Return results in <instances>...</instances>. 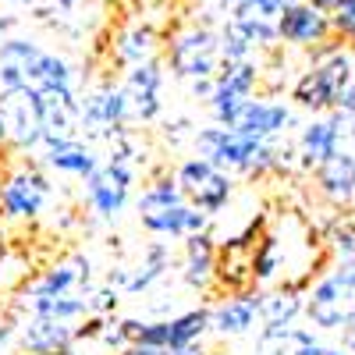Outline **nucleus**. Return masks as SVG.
Listing matches in <instances>:
<instances>
[{"mask_svg":"<svg viewBox=\"0 0 355 355\" xmlns=\"http://www.w3.org/2000/svg\"><path fill=\"white\" fill-rule=\"evenodd\" d=\"M15 28V18H0V33H11Z\"/></svg>","mask_w":355,"mask_h":355,"instance_id":"nucleus-42","label":"nucleus"},{"mask_svg":"<svg viewBox=\"0 0 355 355\" xmlns=\"http://www.w3.org/2000/svg\"><path fill=\"white\" fill-rule=\"evenodd\" d=\"M171 259H174L171 242H150V245H146V252H142V266H139V270H132L125 291H128V295L150 291V288L171 270Z\"/></svg>","mask_w":355,"mask_h":355,"instance_id":"nucleus-24","label":"nucleus"},{"mask_svg":"<svg viewBox=\"0 0 355 355\" xmlns=\"http://www.w3.org/2000/svg\"><path fill=\"white\" fill-rule=\"evenodd\" d=\"M178 202H189V199H185V192H182V185H178V178H174V174H160V178H153V182L142 189V196L135 199L139 214L167 210V206H178Z\"/></svg>","mask_w":355,"mask_h":355,"instance_id":"nucleus-27","label":"nucleus"},{"mask_svg":"<svg viewBox=\"0 0 355 355\" xmlns=\"http://www.w3.org/2000/svg\"><path fill=\"white\" fill-rule=\"evenodd\" d=\"M320 338H316V331H309V327H291V352L295 348H309V345H316Z\"/></svg>","mask_w":355,"mask_h":355,"instance_id":"nucleus-34","label":"nucleus"},{"mask_svg":"<svg viewBox=\"0 0 355 355\" xmlns=\"http://www.w3.org/2000/svg\"><path fill=\"white\" fill-rule=\"evenodd\" d=\"M117 355H164L160 348H150V345H128V348H121Z\"/></svg>","mask_w":355,"mask_h":355,"instance_id":"nucleus-38","label":"nucleus"},{"mask_svg":"<svg viewBox=\"0 0 355 355\" xmlns=\"http://www.w3.org/2000/svg\"><path fill=\"white\" fill-rule=\"evenodd\" d=\"M348 82H352V61H348L345 50H338L331 57H323V61L309 64L299 78H295L291 100L309 114H331Z\"/></svg>","mask_w":355,"mask_h":355,"instance_id":"nucleus-2","label":"nucleus"},{"mask_svg":"<svg viewBox=\"0 0 355 355\" xmlns=\"http://www.w3.org/2000/svg\"><path fill=\"white\" fill-rule=\"evenodd\" d=\"M50 192H53L50 178L33 164H21L18 171H11L4 178V185H0V210L11 220H36L43 214Z\"/></svg>","mask_w":355,"mask_h":355,"instance_id":"nucleus-7","label":"nucleus"},{"mask_svg":"<svg viewBox=\"0 0 355 355\" xmlns=\"http://www.w3.org/2000/svg\"><path fill=\"white\" fill-rule=\"evenodd\" d=\"M117 302H121V288H114V284H103V288L89 291V313H93V316L117 313Z\"/></svg>","mask_w":355,"mask_h":355,"instance_id":"nucleus-30","label":"nucleus"},{"mask_svg":"<svg viewBox=\"0 0 355 355\" xmlns=\"http://www.w3.org/2000/svg\"><path fill=\"white\" fill-rule=\"evenodd\" d=\"M75 345V323L50 320V316H33L21 327V348L25 352H57Z\"/></svg>","mask_w":355,"mask_h":355,"instance_id":"nucleus-23","label":"nucleus"},{"mask_svg":"<svg viewBox=\"0 0 355 355\" xmlns=\"http://www.w3.org/2000/svg\"><path fill=\"white\" fill-rule=\"evenodd\" d=\"M345 338H348V348H352V352H355V327H352V331H348V334H345Z\"/></svg>","mask_w":355,"mask_h":355,"instance_id":"nucleus-44","label":"nucleus"},{"mask_svg":"<svg viewBox=\"0 0 355 355\" xmlns=\"http://www.w3.org/2000/svg\"><path fill=\"white\" fill-rule=\"evenodd\" d=\"M25 355H78V352H75V345H68V348H57V352H25Z\"/></svg>","mask_w":355,"mask_h":355,"instance_id":"nucleus-40","label":"nucleus"},{"mask_svg":"<svg viewBox=\"0 0 355 355\" xmlns=\"http://www.w3.org/2000/svg\"><path fill=\"white\" fill-rule=\"evenodd\" d=\"M331 28L334 36L355 43V0H338V8L331 11Z\"/></svg>","mask_w":355,"mask_h":355,"instance_id":"nucleus-31","label":"nucleus"},{"mask_svg":"<svg viewBox=\"0 0 355 355\" xmlns=\"http://www.w3.org/2000/svg\"><path fill=\"white\" fill-rule=\"evenodd\" d=\"M234 132H242L249 139H259V142H274L284 128H291V110L288 103L281 100H270V96H252L239 117H234Z\"/></svg>","mask_w":355,"mask_h":355,"instance_id":"nucleus-13","label":"nucleus"},{"mask_svg":"<svg viewBox=\"0 0 355 355\" xmlns=\"http://www.w3.org/2000/svg\"><path fill=\"white\" fill-rule=\"evenodd\" d=\"M157 50H160V40L153 33V25L135 21V25H128V28L117 33L114 61L125 64V68H135V64H146V61H157Z\"/></svg>","mask_w":355,"mask_h":355,"instance_id":"nucleus-21","label":"nucleus"},{"mask_svg":"<svg viewBox=\"0 0 355 355\" xmlns=\"http://www.w3.org/2000/svg\"><path fill=\"white\" fill-rule=\"evenodd\" d=\"M345 128H348V121L338 110H331V117H313V121L299 132V164L316 171L323 160H331L341 150Z\"/></svg>","mask_w":355,"mask_h":355,"instance_id":"nucleus-14","label":"nucleus"},{"mask_svg":"<svg viewBox=\"0 0 355 355\" xmlns=\"http://www.w3.org/2000/svg\"><path fill=\"white\" fill-rule=\"evenodd\" d=\"M89 277H93V263H89L82 252H75L64 263H53L50 270H43L40 281L28 284V302L33 299H53V295H71V291H93L89 288Z\"/></svg>","mask_w":355,"mask_h":355,"instance_id":"nucleus-16","label":"nucleus"},{"mask_svg":"<svg viewBox=\"0 0 355 355\" xmlns=\"http://www.w3.org/2000/svg\"><path fill=\"white\" fill-rule=\"evenodd\" d=\"M263 78V68L256 61H242V64H220V71L214 75V96H210V114L214 125L231 128L239 110L256 96V85Z\"/></svg>","mask_w":355,"mask_h":355,"instance_id":"nucleus-5","label":"nucleus"},{"mask_svg":"<svg viewBox=\"0 0 355 355\" xmlns=\"http://www.w3.org/2000/svg\"><path fill=\"white\" fill-rule=\"evenodd\" d=\"M291 0H242V4H234L227 11V18H242V21H274L284 15V8Z\"/></svg>","mask_w":355,"mask_h":355,"instance_id":"nucleus-29","label":"nucleus"},{"mask_svg":"<svg viewBox=\"0 0 355 355\" xmlns=\"http://www.w3.org/2000/svg\"><path fill=\"white\" fill-rule=\"evenodd\" d=\"M345 121H355V82H348L345 85V93L338 96V107H334Z\"/></svg>","mask_w":355,"mask_h":355,"instance_id":"nucleus-33","label":"nucleus"},{"mask_svg":"<svg viewBox=\"0 0 355 355\" xmlns=\"http://www.w3.org/2000/svg\"><path fill=\"white\" fill-rule=\"evenodd\" d=\"M281 263H284V242L277 234H263L252 249V281L256 284H270L281 274Z\"/></svg>","mask_w":355,"mask_h":355,"instance_id":"nucleus-28","label":"nucleus"},{"mask_svg":"<svg viewBox=\"0 0 355 355\" xmlns=\"http://www.w3.org/2000/svg\"><path fill=\"white\" fill-rule=\"evenodd\" d=\"M192 146H196V157L210 160L217 171H239V174H252L256 167V157L263 150L259 139H249L234 128H224V125H206V128H196L192 135Z\"/></svg>","mask_w":355,"mask_h":355,"instance_id":"nucleus-4","label":"nucleus"},{"mask_svg":"<svg viewBox=\"0 0 355 355\" xmlns=\"http://www.w3.org/2000/svg\"><path fill=\"white\" fill-rule=\"evenodd\" d=\"M46 50L25 36H0V93L28 89Z\"/></svg>","mask_w":355,"mask_h":355,"instance_id":"nucleus-11","label":"nucleus"},{"mask_svg":"<svg viewBox=\"0 0 355 355\" xmlns=\"http://www.w3.org/2000/svg\"><path fill=\"white\" fill-rule=\"evenodd\" d=\"M259 306H263V291L259 284L249 288V291H239V295H227L224 302H217L210 309V331L220 334V338H242L256 327L259 320Z\"/></svg>","mask_w":355,"mask_h":355,"instance_id":"nucleus-15","label":"nucleus"},{"mask_svg":"<svg viewBox=\"0 0 355 355\" xmlns=\"http://www.w3.org/2000/svg\"><path fill=\"white\" fill-rule=\"evenodd\" d=\"M231 196H234V182H231V174L227 171H210V178L196 189V192H189V202L196 206V210H202L206 217H214V214H220L224 206L231 202Z\"/></svg>","mask_w":355,"mask_h":355,"instance_id":"nucleus-25","label":"nucleus"},{"mask_svg":"<svg viewBox=\"0 0 355 355\" xmlns=\"http://www.w3.org/2000/svg\"><path fill=\"white\" fill-rule=\"evenodd\" d=\"M8 4H33V0H8Z\"/></svg>","mask_w":355,"mask_h":355,"instance_id":"nucleus-45","label":"nucleus"},{"mask_svg":"<svg viewBox=\"0 0 355 355\" xmlns=\"http://www.w3.org/2000/svg\"><path fill=\"white\" fill-rule=\"evenodd\" d=\"M0 117L8 125V142L15 150H36L43 146V110L33 89L0 93Z\"/></svg>","mask_w":355,"mask_h":355,"instance_id":"nucleus-8","label":"nucleus"},{"mask_svg":"<svg viewBox=\"0 0 355 355\" xmlns=\"http://www.w3.org/2000/svg\"><path fill=\"white\" fill-rule=\"evenodd\" d=\"M139 220L153 239H189V234H199L210 224V217L202 210H196L192 202H178V206H167V210L139 214Z\"/></svg>","mask_w":355,"mask_h":355,"instance_id":"nucleus-18","label":"nucleus"},{"mask_svg":"<svg viewBox=\"0 0 355 355\" xmlns=\"http://www.w3.org/2000/svg\"><path fill=\"white\" fill-rule=\"evenodd\" d=\"M33 316H50V320H64V323H82L89 316V295H53V299H33L28 302Z\"/></svg>","mask_w":355,"mask_h":355,"instance_id":"nucleus-26","label":"nucleus"},{"mask_svg":"<svg viewBox=\"0 0 355 355\" xmlns=\"http://www.w3.org/2000/svg\"><path fill=\"white\" fill-rule=\"evenodd\" d=\"M46 167L57 174H68V178H85L100 171V160L93 153V146L82 142V139H64L46 150Z\"/></svg>","mask_w":355,"mask_h":355,"instance_id":"nucleus-22","label":"nucleus"},{"mask_svg":"<svg viewBox=\"0 0 355 355\" xmlns=\"http://www.w3.org/2000/svg\"><path fill=\"white\" fill-rule=\"evenodd\" d=\"M132 121V103H128V93L125 85H114V82H103L100 89L85 93L82 100V117L78 125L93 135H114L117 128H125Z\"/></svg>","mask_w":355,"mask_h":355,"instance_id":"nucleus-9","label":"nucleus"},{"mask_svg":"<svg viewBox=\"0 0 355 355\" xmlns=\"http://www.w3.org/2000/svg\"><path fill=\"white\" fill-rule=\"evenodd\" d=\"M291 355H345V352L334 348V345H320V341H316V345H309V348H295Z\"/></svg>","mask_w":355,"mask_h":355,"instance_id":"nucleus-36","label":"nucleus"},{"mask_svg":"<svg viewBox=\"0 0 355 355\" xmlns=\"http://www.w3.org/2000/svg\"><path fill=\"white\" fill-rule=\"evenodd\" d=\"M164 355H206V345H202V341H192V345H178V348H167Z\"/></svg>","mask_w":355,"mask_h":355,"instance_id":"nucleus-37","label":"nucleus"},{"mask_svg":"<svg viewBox=\"0 0 355 355\" xmlns=\"http://www.w3.org/2000/svg\"><path fill=\"white\" fill-rule=\"evenodd\" d=\"M189 89H192V96H199V100L210 103V96H214V78H196V82H189Z\"/></svg>","mask_w":355,"mask_h":355,"instance_id":"nucleus-35","label":"nucleus"},{"mask_svg":"<svg viewBox=\"0 0 355 355\" xmlns=\"http://www.w3.org/2000/svg\"><path fill=\"white\" fill-rule=\"evenodd\" d=\"M313 182L323 199H331L334 206H348L355 199V153L338 150L331 160H323L313 171Z\"/></svg>","mask_w":355,"mask_h":355,"instance_id":"nucleus-19","label":"nucleus"},{"mask_svg":"<svg viewBox=\"0 0 355 355\" xmlns=\"http://www.w3.org/2000/svg\"><path fill=\"white\" fill-rule=\"evenodd\" d=\"M167 64L178 78H214L220 71V33L210 25H189L167 43Z\"/></svg>","mask_w":355,"mask_h":355,"instance_id":"nucleus-3","label":"nucleus"},{"mask_svg":"<svg viewBox=\"0 0 355 355\" xmlns=\"http://www.w3.org/2000/svg\"><path fill=\"white\" fill-rule=\"evenodd\" d=\"M331 15L316 11L309 0L302 4V0H291V4L284 8V15L277 18V36L281 43L288 46H302V50H313L320 43L331 40Z\"/></svg>","mask_w":355,"mask_h":355,"instance_id":"nucleus-10","label":"nucleus"},{"mask_svg":"<svg viewBox=\"0 0 355 355\" xmlns=\"http://www.w3.org/2000/svg\"><path fill=\"white\" fill-rule=\"evenodd\" d=\"M182 281L192 291H206L217 281V239L210 231H199V234H189V239H185Z\"/></svg>","mask_w":355,"mask_h":355,"instance_id":"nucleus-17","label":"nucleus"},{"mask_svg":"<svg viewBox=\"0 0 355 355\" xmlns=\"http://www.w3.org/2000/svg\"><path fill=\"white\" fill-rule=\"evenodd\" d=\"M306 316L320 331L355 327V259H338L306 295Z\"/></svg>","mask_w":355,"mask_h":355,"instance_id":"nucleus-1","label":"nucleus"},{"mask_svg":"<svg viewBox=\"0 0 355 355\" xmlns=\"http://www.w3.org/2000/svg\"><path fill=\"white\" fill-rule=\"evenodd\" d=\"M309 4H313L316 11H323V15H331V11L338 8V0H309Z\"/></svg>","mask_w":355,"mask_h":355,"instance_id":"nucleus-39","label":"nucleus"},{"mask_svg":"<svg viewBox=\"0 0 355 355\" xmlns=\"http://www.w3.org/2000/svg\"><path fill=\"white\" fill-rule=\"evenodd\" d=\"M0 146H8V125H4V117H0Z\"/></svg>","mask_w":355,"mask_h":355,"instance_id":"nucleus-43","label":"nucleus"},{"mask_svg":"<svg viewBox=\"0 0 355 355\" xmlns=\"http://www.w3.org/2000/svg\"><path fill=\"white\" fill-rule=\"evenodd\" d=\"M309 277L299 281H288L277 291H263V306H259V320H263V331H288L295 327V316L306 313V288Z\"/></svg>","mask_w":355,"mask_h":355,"instance_id":"nucleus-20","label":"nucleus"},{"mask_svg":"<svg viewBox=\"0 0 355 355\" xmlns=\"http://www.w3.org/2000/svg\"><path fill=\"white\" fill-rule=\"evenodd\" d=\"M132 185H135L132 160H107V164H100L96 174L85 178V206L100 220H117L128 206Z\"/></svg>","mask_w":355,"mask_h":355,"instance_id":"nucleus-6","label":"nucleus"},{"mask_svg":"<svg viewBox=\"0 0 355 355\" xmlns=\"http://www.w3.org/2000/svg\"><path fill=\"white\" fill-rule=\"evenodd\" d=\"M103 348H110L114 355L121 352V348H128V338H125V331H121V320H107V327H103V334L96 338Z\"/></svg>","mask_w":355,"mask_h":355,"instance_id":"nucleus-32","label":"nucleus"},{"mask_svg":"<svg viewBox=\"0 0 355 355\" xmlns=\"http://www.w3.org/2000/svg\"><path fill=\"white\" fill-rule=\"evenodd\" d=\"M125 93H128V103H132V121L139 125H150L160 117L164 103H160V89H164V64L160 61H146V64H135L128 68L125 75Z\"/></svg>","mask_w":355,"mask_h":355,"instance_id":"nucleus-12","label":"nucleus"},{"mask_svg":"<svg viewBox=\"0 0 355 355\" xmlns=\"http://www.w3.org/2000/svg\"><path fill=\"white\" fill-rule=\"evenodd\" d=\"M53 4H57V8H61V11H75V8L82 4V0H53Z\"/></svg>","mask_w":355,"mask_h":355,"instance_id":"nucleus-41","label":"nucleus"}]
</instances>
